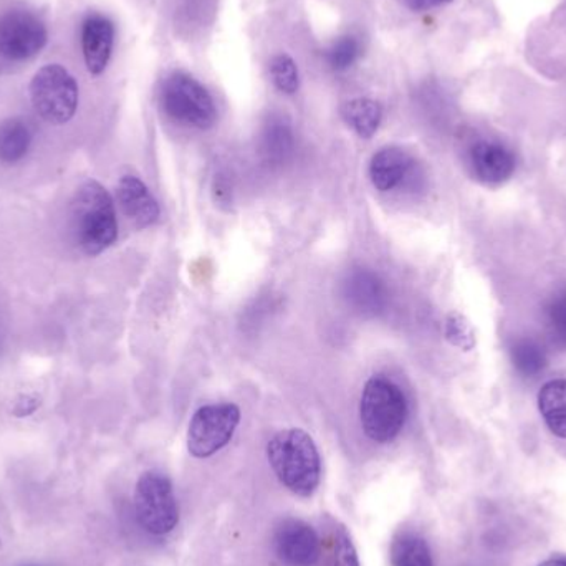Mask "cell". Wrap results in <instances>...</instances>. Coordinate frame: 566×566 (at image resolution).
<instances>
[{
    "label": "cell",
    "instance_id": "9a60e30c",
    "mask_svg": "<svg viewBox=\"0 0 566 566\" xmlns=\"http://www.w3.org/2000/svg\"><path fill=\"white\" fill-rule=\"evenodd\" d=\"M538 409L552 434L566 439V379H552L542 386Z\"/></svg>",
    "mask_w": 566,
    "mask_h": 566
},
{
    "label": "cell",
    "instance_id": "6da1fadb",
    "mask_svg": "<svg viewBox=\"0 0 566 566\" xmlns=\"http://www.w3.org/2000/svg\"><path fill=\"white\" fill-rule=\"evenodd\" d=\"M268 458L279 481L298 497L315 494L322 479L318 448L303 429H283L269 441Z\"/></svg>",
    "mask_w": 566,
    "mask_h": 566
},
{
    "label": "cell",
    "instance_id": "5b68a950",
    "mask_svg": "<svg viewBox=\"0 0 566 566\" xmlns=\"http://www.w3.org/2000/svg\"><path fill=\"white\" fill-rule=\"evenodd\" d=\"M78 96L76 80L59 63L42 66L30 82L33 109L52 125H65L75 116Z\"/></svg>",
    "mask_w": 566,
    "mask_h": 566
},
{
    "label": "cell",
    "instance_id": "7402d4cb",
    "mask_svg": "<svg viewBox=\"0 0 566 566\" xmlns=\"http://www.w3.org/2000/svg\"><path fill=\"white\" fill-rule=\"evenodd\" d=\"M269 72H271L272 82L285 95H293L298 92L300 73L295 60L286 53H279L272 56L269 63Z\"/></svg>",
    "mask_w": 566,
    "mask_h": 566
},
{
    "label": "cell",
    "instance_id": "52a82bcc",
    "mask_svg": "<svg viewBox=\"0 0 566 566\" xmlns=\"http://www.w3.org/2000/svg\"><path fill=\"white\" fill-rule=\"evenodd\" d=\"M239 422L241 409L231 402L202 406L189 422V454L198 459L211 458L231 442Z\"/></svg>",
    "mask_w": 566,
    "mask_h": 566
},
{
    "label": "cell",
    "instance_id": "277c9868",
    "mask_svg": "<svg viewBox=\"0 0 566 566\" xmlns=\"http://www.w3.org/2000/svg\"><path fill=\"white\" fill-rule=\"evenodd\" d=\"M161 106L166 115L191 128L209 129L218 122V106L195 76L175 73L163 83Z\"/></svg>",
    "mask_w": 566,
    "mask_h": 566
},
{
    "label": "cell",
    "instance_id": "83f0119b",
    "mask_svg": "<svg viewBox=\"0 0 566 566\" xmlns=\"http://www.w3.org/2000/svg\"><path fill=\"white\" fill-rule=\"evenodd\" d=\"M538 566H566V560H560V558H557V560H547Z\"/></svg>",
    "mask_w": 566,
    "mask_h": 566
},
{
    "label": "cell",
    "instance_id": "30bf717a",
    "mask_svg": "<svg viewBox=\"0 0 566 566\" xmlns=\"http://www.w3.org/2000/svg\"><path fill=\"white\" fill-rule=\"evenodd\" d=\"M469 166L478 181L484 185H502L514 175L517 159L501 143L479 142L469 151Z\"/></svg>",
    "mask_w": 566,
    "mask_h": 566
},
{
    "label": "cell",
    "instance_id": "cb8c5ba5",
    "mask_svg": "<svg viewBox=\"0 0 566 566\" xmlns=\"http://www.w3.org/2000/svg\"><path fill=\"white\" fill-rule=\"evenodd\" d=\"M265 149L274 159H282L293 146V136L289 126L282 122H272L265 129Z\"/></svg>",
    "mask_w": 566,
    "mask_h": 566
},
{
    "label": "cell",
    "instance_id": "ac0fdd59",
    "mask_svg": "<svg viewBox=\"0 0 566 566\" xmlns=\"http://www.w3.org/2000/svg\"><path fill=\"white\" fill-rule=\"evenodd\" d=\"M391 566H434L431 548L421 535L401 532L389 548Z\"/></svg>",
    "mask_w": 566,
    "mask_h": 566
},
{
    "label": "cell",
    "instance_id": "4fadbf2b",
    "mask_svg": "<svg viewBox=\"0 0 566 566\" xmlns=\"http://www.w3.org/2000/svg\"><path fill=\"white\" fill-rule=\"evenodd\" d=\"M416 171V161L405 149L388 146L379 149L369 163V179L378 191L389 192L401 188Z\"/></svg>",
    "mask_w": 566,
    "mask_h": 566
},
{
    "label": "cell",
    "instance_id": "2e32d148",
    "mask_svg": "<svg viewBox=\"0 0 566 566\" xmlns=\"http://www.w3.org/2000/svg\"><path fill=\"white\" fill-rule=\"evenodd\" d=\"M32 126L22 118H10L0 125V161L15 165L22 161L32 145Z\"/></svg>",
    "mask_w": 566,
    "mask_h": 566
},
{
    "label": "cell",
    "instance_id": "3957f363",
    "mask_svg": "<svg viewBox=\"0 0 566 566\" xmlns=\"http://www.w3.org/2000/svg\"><path fill=\"white\" fill-rule=\"evenodd\" d=\"M363 431L378 444L395 441L408 419V402L398 385L375 376L366 382L359 401Z\"/></svg>",
    "mask_w": 566,
    "mask_h": 566
},
{
    "label": "cell",
    "instance_id": "5bb4252c",
    "mask_svg": "<svg viewBox=\"0 0 566 566\" xmlns=\"http://www.w3.org/2000/svg\"><path fill=\"white\" fill-rule=\"evenodd\" d=\"M116 196H118L119 208H122L123 214L136 228H148V226L155 224L158 221V202L153 198L151 192H149V189L146 188L142 179L135 178V176H125L118 182Z\"/></svg>",
    "mask_w": 566,
    "mask_h": 566
},
{
    "label": "cell",
    "instance_id": "44dd1931",
    "mask_svg": "<svg viewBox=\"0 0 566 566\" xmlns=\"http://www.w3.org/2000/svg\"><path fill=\"white\" fill-rule=\"evenodd\" d=\"M545 325L552 343L566 349V290L555 293L545 306Z\"/></svg>",
    "mask_w": 566,
    "mask_h": 566
},
{
    "label": "cell",
    "instance_id": "7a4b0ae2",
    "mask_svg": "<svg viewBox=\"0 0 566 566\" xmlns=\"http://www.w3.org/2000/svg\"><path fill=\"white\" fill-rule=\"evenodd\" d=\"M70 221L76 244L86 255L102 254L118 238L115 205L99 182L80 186L70 206Z\"/></svg>",
    "mask_w": 566,
    "mask_h": 566
},
{
    "label": "cell",
    "instance_id": "9c48e42d",
    "mask_svg": "<svg viewBox=\"0 0 566 566\" xmlns=\"http://www.w3.org/2000/svg\"><path fill=\"white\" fill-rule=\"evenodd\" d=\"M274 548L286 566H315L322 555L318 534L298 518H285L275 528Z\"/></svg>",
    "mask_w": 566,
    "mask_h": 566
},
{
    "label": "cell",
    "instance_id": "e0dca14e",
    "mask_svg": "<svg viewBox=\"0 0 566 566\" xmlns=\"http://www.w3.org/2000/svg\"><path fill=\"white\" fill-rule=\"evenodd\" d=\"M342 116L359 138L369 139L381 125L382 108L375 99L355 98L343 105Z\"/></svg>",
    "mask_w": 566,
    "mask_h": 566
},
{
    "label": "cell",
    "instance_id": "ffe728a7",
    "mask_svg": "<svg viewBox=\"0 0 566 566\" xmlns=\"http://www.w3.org/2000/svg\"><path fill=\"white\" fill-rule=\"evenodd\" d=\"M359 55H361V43L353 35L339 36L325 52L326 63L335 72L352 69L358 62Z\"/></svg>",
    "mask_w": 566,
    "mask_h": 566
},
{
    "label": "cell",
    "instance_id": "8992f818",
    "mask_svg": "<svg viewBox=\"0 0 566 566\" xmlns=\"http://www.w3.org/2000/svg\"><path fill=\"white\" fill-rule=\"evenodd\" d=\"M135 511L139 524L153 535H168L179 522V507L171 481L161 472L149 471L135 489Z\"/></svg>",
    "mask_w": 566,
    "mask_h": 566
},
{
    "label": "cell",
    "instance_id": "4316f807",
    "mask_svg": "<svg viewBox=\"0 0 566 566\" xmlns=\"http://www.w3.org/2000/svg\"><path fill=\"white\" fill-rule=\"evenodd\" d=\"M406 6L416 12H424V10L438 9V7L448 6L452 0H405Z\"/></svg>",
    "mask_w": 566,
    "mask_h": 566
},
{
    "label": "cell",
    "instance_id": "ba28073f",
    "mask_svg": "<svg viewBox=\"0 0 566 566\" xmlns=\"http://www.w3.org/2000/svg\"><path fill=\"white\" fill-rule=\"evenodd\" d=\"M45 22L29 10H10L0 15V56L10 62L33 59L45 49Z\"/></svg>",
    "mask_w": 566,
    "mask_h": 566
},
{
    "label": "cell",
    "instance_id": "7c38bea8",
    "mask_svg": "<svg viewBox=\"0 0 566 566\" xmlns=\"http://www.w3.org/2000/svg\"><path fill=\"white\" fill-rule=\"evenodd\" d=\"M343 295L359 315L375 316L388 305V289L373 272L358 269L343 283Z\"/></svg>",
    "mask_w": 566,
    "mask_h": 566
},
{
    "label": "cell",
    "instance_id": "603a6c76",
    "mask_svg": "<svg viewBox=\"0 0 566 566\" xmlns=\"http://www.w3.org/2000/svg\"><path fill=\"white\" fill-rule=\"evenodd\" d=\"M446 338L451 345L469 352L475 346L474 329L464 315L459 312L449 313L446 318Z\"/></svg>",
    "mask_w": 566,
    "mask_h": 566
},
{
    "label": "cell",
    "instance_id": "d4e9b609",
    "mask_svg": "<svg viewBox=\"0 0 566 566\" xmlns=\"http://www.w3.org/2000/svg\"><path fill=\"white\" fill-rule=\"evenodd\" d=\"M329 566H361L352 537L343 528L333 535Z\"/></svg>",
    "mask_w": 566,
    "mask_h": 566
},
{
    "label": "cell",
    "instance_id": "484cf974",
    "mask_svg": "<svg viewBox=\"0 0 566 566\" xmlns=\"http://www.w3.org/2000/svg\"><path fill=\"white\" fill-rule=\"evenodd\" d=\"M40 408V398L36 395H22L13 402L12 415L15 418H27Z\"/></svg>",
    "mask_w": 566,
    "mask_h": 566
},
{
    "label": "cell",
    "instance_id": "d6986e66",
    "mask_svg": "<svg viewBox=\"0 0 566 566\" xmlns=\"http://www.w3.org/2000/svg\"><path fill=\"white\" fill-rule=\"evenodd\" d=\"M512 365L524 378H535L547 366V352L544 345L534 338H517L511 346Z\"/></svg>",
    "mask_w": 566,
    "mask_h": 566
},
{
    "label": "cell",
    "instance_id": "8fae6325",
    "mask_svg": "<svg viewBox=\"0 0 566 566\" xmlns=\"http://www.w3.org/2000/svg\"><path fill=\"white\" fill-rule=\"evenodd\" d=\"M115 45V25L102 13L86 17L82 27V52L86 70L98 76L105 72L112 60Z\"/></svg>",
    "mask_w": 566,
    "mask_h": 566
}]
</instances>
